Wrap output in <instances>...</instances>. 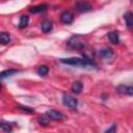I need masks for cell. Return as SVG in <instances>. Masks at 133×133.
Segmentation results:
<instances>
[{"label": "cell", "instance_id": "1", "mask_svg": "<svg viewBox=\"0 0 133 133\" xmlns=\"http://www.w3.org/2000/svg\"><path fill=\"white\" fill-rule=\"evenodd\" d=\"M59 61L63 64L77 66V68H84V69H96L98 70L97 63L94 61L91 57L83 56V57H70V58H60Z\"/></svg>", "mask_w": 133, "mask_h": 133}, {"label": "cell", "instance_id": "2", "mask_svg": "<svg viewBox=\"0 0 133 133\" xmlns=\"http://www.w3.org/2000/svg\"><path fill=\"white\" fill-rule=\"evenodd\" d=\"M66 44H68V47L69 48H71L73 50H78V51L84 50L86 48V45H87V43L84 39V37L82 35H79V34H76V35L71 36L68 39Z\"/></svg>", "mask_w": 133, "mask_h": 133}, {"label": "cell", "instance_id": "3", "mask_svg": "<svg viewBox=\"0 0 133 133\" xmlns=\"http://www.w3.org/2000/svg\"><path fill=\"white\" fill-rule=\"evenodd\" d=\"M62 104L64 106H66L68 108L70 109H73V110H76L77 109V106H78V100L68 94H63L62 95Z\"/></svg>", "mask_w": 133, "mask_h": 133}, {"label": "cell", "instance_id": "4", "mask_svg": "<svg viewBox=\"0 0 133 133\" xmlns=\"http://www.w3.org/2000/svg\"><path fill=\"white\" fill-rule=\"evenodd\" d=\"M74 7L79 12H87L92 8L91 4L86 0H77L74 4Z\"/></svg>", "mask_w": 133, "mask_h": 133}, {"label": "cell", "instance_id": "5", "mask_svg": "<svg viewBox=\"0 0 133 133\" xmlns=\"http://www.w3.org/2000/svg\"><path fill=\"white\" fill-rule=\"evenodd\" d=\"M45 114L49 117L50 121H58V122H60V121H64L66 118V116L62 112H60L58 110H54V109L47 110L45 112Z\"/></svg>", "mask_w": 133, "mask_h": 133}, {"label": "cell", "instance_id": "6", "mask_svg": "<svg viewBox=\"0 0 133 133\" xmlns=\"http://www.w3.org/2000/svg\"><path fill=\"white\" fill-rule=\"evenodd\" d=\"M99 56L102 60H105V61H108L109 59H111L114 55V51L113 49L109 48V47H106V48H103V49H100L99 50Z\"/></svg>", "mask_w": 133, "mask_h": 133}, {"label": "cell", "instance_id": "7", "mask_svg": "<svg viewBox=\"0 0 133 133\" xmlns=\"http://www.w3.org/2000/svg\"><path fill=\"white\" fill-rule=\"evenodd\" d=\"M116 91L122 95L126 96H133V85H125V84H119L116 87Z\"/></svg>", "mask_w": 133, "mask_h": 133}, {"label": "cell", "instance_id": "8", "mask_svg": "<svg viewBox=\"0 0 133 133\" xmlns=\"http://www.w3.org/2000/svg\"><path fill=\"white\" fill-rule=\"evenodd\" d=\"M60 21H61V23L69 25V24L73 23V21H74V15L70 10H64L60 15Z\"/></svg>", "mask_w": 133, "mask_h": 133}, {"label": "cell", "instance_id": "9", "mask_svg": "<svg viewBox=\"0 0 133 133\" xmlns=\"http://www.w3.org/2000/svg\"><path fill=\"white\" fill-rule=\"evenodd\" d=\"M124 20L126 22V26L128 29H133V12L127 11L124 14Z\"/></svg>", "mask_w": 133, "mask_h": 133}, {"label": "cell", "instance_id": "10", "mask_svg": "<svg viewBox=\"0 0 133 133\" xmlns=\"http://www.w3.org/2000/svg\"><path fill=\"white\" fill-rule=\"evenodd\" d=\"M107 36H108V39L110 41L111 44L116 45V44L119 43V34H118V32H117L116 30L110 31V32L107 34Z\"/></svg>", "mask_w": 133, "mask_h": 133}, {"label": "cell", "instance_id": "11", "mask_svg": "<svg viewBox=\"0 0 133 133\" xmlns=\"http://www.w3.org/2000/svg\"><path fill=\"white\" fill-rule=\"evenodd\" d=\"M48 8V5L47 4H38V5H35V6H32L29 8V11L31 14H38V12H43L45 10H47Z\"/></svg>", "mask_w": 133, "mask_h": 133}, {"label": "cell", "instance_id": "12", "mask_svg": "<svg viewBox=\"0 0 133 133\" xmlns=\"http://www.w3.org/2000/svg\"><path fill=\"white\" fill-rule=\"evenodd\" d=\"M72 91L74 92V94H76V95H79L81 91H82V89H83V84H82V82L81 81H75L73 84H72Z\"/></svg>", "mask_w": 133, "mask_h": 133}, {"label": "cell", "instance_id": "13", "mask_svg": "<svg viewBox=\"0 0 133 133\" xmlns=\"http://www.w3.org/2000/svg\"><path fill=\"white\" fill-rule=\"evenodd\" d=\"M29 24V17L27 15H23L20 17V21H19V25L18 27L20 29H24L25 27H27Z\"/></svg>", "mask_w": 133, "mask_h": 133}, {"label": "cell", "instance_id": "14", "mask_svg": "<svg viewBox=\"0 0 133 133\" xmlns=\"http://www.w3.org/2000/svg\"><path fill=\"white\" fill-rule=\"evenodd\" d=\"M41 28H42V31H43L44 33H48V32H50V31L52 30V28H53V23H52L51 21H44V22L42 23V25H41Z\"/></svg>", "mask_w": 133, "mask_h": 133}, {"label": "cell", "instance_id": "15", "mask_svg": "<svg viewBox=\"0 0 133 133\" xmlns=\"http://www.w3.org/2000/svg\"><path fill=\"white\" fill-rule=\"evenodd\" d=\"M17 73H19V70H16V69L5 70V71H3V72L0 74V77H1V79H4V78H7V77H11V76H14V75H16Z\"/></svg>", "mask_w": 133, "mask_h": 133}, {"label": "cell", "instance_id": "16", "mask_svg": "<svg viewBox=\"0 0 133 133\" xmlns=\"http://www.w3.org/2000/svg\"><path fill=\"white\" fill-rule=\"evenodd\" d=\"M37 74L42 77H46L48 74H49V68L46 65V64H43V65H39L38 69H37Z\"/></svg>", "mask_w": 133, "mask_h": 133}, {"label": "cell", "instance_id": "17", "mask_svg": "<svg viewBox=\"0 0 133 133\" xmlns=\"http://www.w3.org/2000/svg\"><path fill=\"white\" fill-rule=\"evenodd\" d=\"M0 128L4 132H11V130H12V124L11 123H8V122H1L0 123Z\"/></svg>", "mask_w": 133, "mask_h": 133}, {"label": "cell", "instance_id": "18", "mask_svg": "<svg viewBox=\"0 0 133 133\" xmlns=\"http://www.w3.org/2000/svg\"><path fill=\"white\" fill-rule=\"evenodd\" d=\"M0 41L2 45H7L10 42V36L7 32H1L0 34Z\"/></svg>", "mask_w": 133, "mask_h": 133}, {"label": "cell", "instance_id": "19", "mask_svg": "<svg viewBox=\"0 0 133 133\" xmlns=\"http://www.w3.org/2000/svg\"><path fill=\"white\" fill-rule=\"evenodd\" d=\"M49 122H50V119H49V117H48L46 114L42 115V116L38 118V123H39L41 125H43V126H47V125H49Z\"/></svg>", "mask_w": 133, "mask_h": 133}, {"label": "cell", "instance_id": "20", "mask_svg": "<svg viewBox=\"0 0 133 133\" xmlns=\"http://www.w3.org/2000/svg\"><path fill=\"white\" fill-rule=\"evenodd\" d=\"M19 108H20V109H22L23 111L28 112V113H32V112H34V109H33V108H31V107H28V106H23V105H20V106H19Z\"/></svg>", "mask_w": 133, "mask_h": 133}, {"label": "cell", "instance_id": "21", "mask_svg": "<svg viewBox=\"0 0 133 133\" xmlns=\"http://www.w3.org/2000/svg\"><path fill=\"white\" fill-rule=\"evenodd\" d=\"M116 129H117L116 124H113V125H111V127H110V128L106 129V130H105V132H106V133H109V132H115V131H116Z\"/></svg>", "mask_w": 133, "mask_h": 133}]
</instances>
